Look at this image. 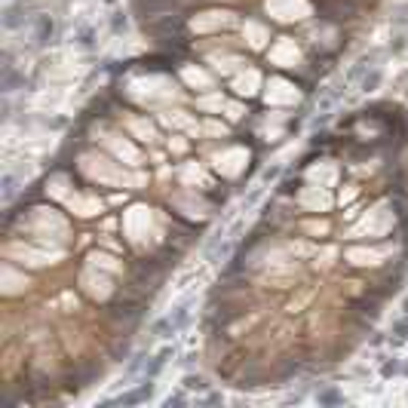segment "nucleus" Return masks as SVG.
Instances as JSON below:
<instances>
[{"label":"nucleus","instance_id":"nucleus-1","mask_svg":"<svg viewBox=\"0 0 408 408\" xmlns=\"http://www.w3.org/2000/svg\"><path fill=\"white\" fill-rule=\"evenodd\" d=\"M313 6L326 22H347L359 12V0H313Z\"/></svg>","mask_w":408,"mask_h":408},{"label":"nucleus","instance_id":"nucleus-2","mask_svg":"<svg viewBox=\"0 0 408 408\" xmlns=\"http://www.w3.org/2000/svg\"><path fill=\"white\" fill-rule=\"evenodd\" d=\"M28 12H31V3H25V0L6 3V9H3V28L6 31H18L25 22H34V15H28Z\"/></svg>","mask_w":408,"mask_h":408},{"label":"nucleus","instance_id":"nucleus-3","mask_svg":"<svg viewBox=\"0 0 408 408\" xmlns=\"http://www.w3.org/2000/svg\"><path fill=\"white\" fill-rule=\"evenodd\" d=\"M52 34H55L52 15H49V12H37V15H34V43H37V46H46V43L52 40Z\"/></svg>","mask_w":408,"mask_h":408},{"label":"nucleus","instance_id":"nucleus-4","mask_svg":"<svg viewBox=\"0 0 408 408\" xmlns=\"http://www.w3.org/2000/svg\"><path fill=\"white\" fill-rule=\"evenodd\" d=\"M18 83H25V77H22V74H18V68L12 65V55H9V52H3V83H0V89L9 95Z\"/></svg>","mask_w":408,"mask_h":408},{"label":"nucleus","instance_id":"nucleus-5","mask_svg":"<svg viewBox=\"0 0 408 408\" xmlns=\"http://www.w3.org/2000/svg\"><path fill=\"white\" fill-rule=\"evenodd\" d=\"M151 393H154V381H144V384H141L138 390H132V393H123V396L111 399L108 405H138V402L151 399Z\"/></svg>","mask_w":408,"mask_h":408},{"label":"nucleus","instance_id":"nucleus-6","mask_svg":"<svg viewBox=\"0 0 408 408\" xmlns=\"http://www.w3.org/2000/svg\"><path fill=\"white\" fill-rule=\"evenodd\" d=\"M381 301H384V298H381V295H375V292L369 289V295L356 298V301H353V307H356V313H362V316H372V319H375V316L381 313V310H378V307H381Z\"/></svg>","mask_w":408,"mask_h":408},{"label":"nucleus","instance_id":"nucleus-7","mask_svg":"<svg viewBox=\"0 0 408 408\" xmlns=\"http://www.w3.org/2000/svg\"><path fill=\"white\" fill-rule=\"evenodd\" d=\"M378 58H381V52H378V49L366 52V55H362V58H359V61H356L353 68H350L347 80H359V77H366V71H369V68H375V61H378Z\"/></svg>","mask_w":408,"mask_h":408},{"label":"nucleus","instance_id":"nucleus-8","mask_svg":"<svg viewBox=\"0 0 408 408\" xmlns=\"http://www.w3.org/2000/svg\"><path fill=\"white\" fill-rule=\"evenodd\" d=\"M169 356H172V347H163V350H160V353H157L147 366H144V381H154V378L163 372V366L169 362Z\"/></svg>","mask_w":408,"mask_h":408},{"label":"nucleus","instance_id":"nucleus-9","mask_svg":"<svg viewBox=\"0 0 408 408\" xmlns=\"http://www.w3.org/2000/svg\"><path fill=\"white\" fill-rule=\"evenodd\" d=\"M169 316H172V329L181 332V329L187 326V319H190V301H184V304H181L175 313H169Z\"/></svg>","mask_w":408,"mask_h":408},{"label":"nucleus","instance_id":"nucleus-10","mask_svg":"<svg viewBox=\"0 0 408 408\" xmlns=\"http://www.w3.org/2000/svg\"><path fill=\"white\" fill-rule=\"evenodd\" d=\"M74 40H77L83 49H89V46L95 43V31H92V25H80V28H77V34H74Z\"/></svg>","mask_w":408,"mask_h":408},{"label":"nucleus","instance_id":"nucleus-11","mask_svg":"<svg viewBox=\"0 0 408 408\" xmlns=\"http://www.w3.org/2000/svg\"><path fill=\"white\" fill-rule=\"evenodd\" d=\"M316 399H319V405H338V402H344V396H341L335 387H326V390H319V393H316Z\"/></svg>","mask_w":408,"mask_h":408},{"label":"nucleus","instance_id":"nucleus-12","mask_svg":"<svg viewBox=\"0 0 408 408\" xmlns=\"http://www.w3.org/2000/svg\"><path fill=\"white\" fill-rule=\"evenodd\" d=\"M141 369H144V353H135V356L129 359V366H126V372H123V378L129 381V378H135V375H138Z\"/></svg>","mask_w":408,"mask_h":408},{"label":"nucleus","instance_id":"nucleus-13","mask_svg":"<svg viewBox=\"0 0 408 408\" xmlns=\"http://www.w3.org/2000/svg\"><path fill=\"white\" fill-rule=\"evenodd\" d=\"M12 197H15V175L6 172V175H3V203H9Z\"/></svg>","mask_w":408,"mask_h":408},{"label":"nucleus","instance_id":"nucleus-14","mask_svg":"<svg viewBox=\"0 0 408 408\" xmlns=\"http://www.w3.org/2000/svg\"><path fill=\"white\" fill-rule=\"evenodd\" d=\"M298 369H301V362H295V359H286V362H283V369H280V381H289V378H295V375H298Z\"/></svg>","mask_w":408,"mask_h":408},{"label":"nucleus","instance_id":"nucleus-15","mask_svg":"<svg viewBox=\"0 0 408 408\" xmlns=\"http://www.w3.org/2000/svg\"><path fill=\"white\" fill-rule=\"evenodd\" d=\"M184 387H187V390H209V381H206L203 375H187V378H184Z\"/></svg>","mask_w":408,"mask_h":408},{"label":"nucleus","instance_id":"nucleus-16","mask_svg":"<svg viewBox=\"0 0 408 408\" xmlns=\"http://www.w3.org/2000/svg\"><path fill=\"white\" fill-rule=\"evenodd\" d=\"M378 83H381V71H378V68H372V71H369V74L362 77V89L369 92V89H375Z\"/></svg>","mask_w":408,"mask_h":408},{"label":"nucleus","instance_id":"nucleus-17","mask_svg":"<svg viewBox=\"0 0 408 408\" xmlns=\"http://www.w3.org/2000/svg\"><path fill=\"white\" fill-rule=\"evenodd\" d=\"M126 353H129V344H126V341H117V344L111 347V359H114V362L126 359Z\"/></svg>","mask_w":408,"mask_h":408},{"label":"nucleus","instance_id":"nucleus-18","mask_svg":"<svg viewBox=\"0 0 408 408\" xmlns=\"http://www.w3.org/2000/svg\"><path fill=\"white\" fill-rule=\"evenodd\" d=\"M126 25H129V22H126V15H123V12H117V15L111 18V31H114V34H120V31H126Z\"/></svg>","mask_w":408,"mask_h":408},{"label":"nucleus","instance_id":"nucleus-19","mask_svg":"<svg viewBox=\"0 0 408 408\" xmlns=\"http://www.w3.org/2000/svg\"><path fill=\"white\" fill-rule=\"evenodd\" d=\"M184 402H187V396H184V393H172V396L166 399V408H172V405H184Z\"/></svg>","mask_w":408,"mask_h":408},{"label":"nucleus","instance_id":"nucleus-20","mask_svg":"<svg viewBox=\"0 0 408 408\" xmlns=\"http://www.w3.org/2000/svg\"><path fill=\"white\" fill-rule=\"evenodd\" d=\"M405 338H408V323L399 319V323H396V341H405Z\"/></svg>","mask_w":408,"mask_h":408},{"label":"nucleus","instance_id":"nucleus-21","mask_svg":"<svg viewBox=\"0 0 408 408\" xmlns=\"http://www.w3.org/2000/svg\"><path fill=\"white\" fill-rule=\"evenodd\" d=\"M399 372V362H387L384 366V378H390V375H396Z\"/></svg>","mask_w":408,"mask_h":408},{"label":"nucleus","instance_id":"nucleus-22","mask_svg":"<svg viewBox=\"0 0 408 408\" xmlns=\"http://www.w3.org/2000/svg\"><path fill=\"white\" fill-rule=\"evenodd\" d=\"M206 402H209V405H218V402H221V396H218V393H209V396H206Z\"/></svg>","mask_w":408,"mask_h":408},{"label":"nucleus","instance_id":"nucleus-23","mask_svg":"<svg viewBox=\"0 0 408 408\" xmlns=\"http://www.w3.org/2000/svg\"><path fill=\"white\" fill-rule=\"evenodd\" d=\"M402 372H405V375H408V362H405V369H402Z\"/></svg>","mask_w":408,"mask_h":408},{"label":"nucleus","instance_id":"nucleus-24","mask_svg":"<svg viewBox=\"0 0 408 408\" xmlns=\"http://www.w3.org/2000/svg\"><path fill=\"white\" fill-rule=\"evenodd\" d=\"M405 313H408V298H405Z\"/></svg>","mask_w":408,"mask_h":408},{"label":"nucleus","instance_id":"nucleus-25","mask_svg":"<svg viewBox=\"0 0 408 408\" xmlns=\"http://www.w3.org/2000/svg\"><path fill=\"white\" fill-rule=\"evenodd\" d=\"M108 3H114V0H108Z\"/></svg>","mask_w":408,"mask_h":408}]
</instances>
